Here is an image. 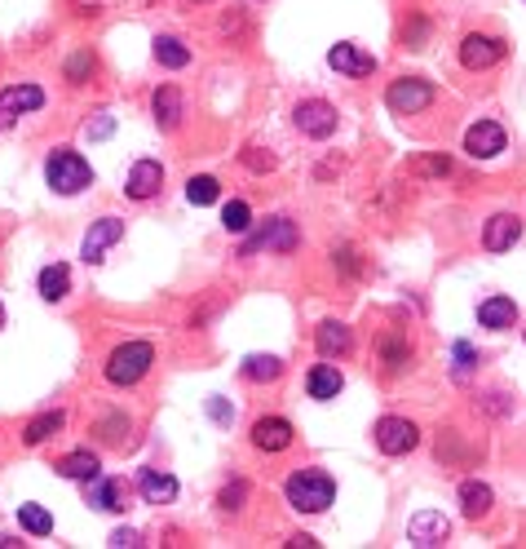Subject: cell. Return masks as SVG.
Here are the masks:
<instances>
[{
	"label": "cell",
	"instance_id": "1",
	"mask_svg": "<svg viewBox=\"0 0 526 549\" xmlns=\"http://www.w3.org/2000/svg\"><path fill=\"white\" fill-rule=\"evenodd\" d=\"M283 492H288V505L301 510V514H323L332 501H336V483L323 470H296Z\"/></svg>",
	"mask_w": 526,
	"mask_h": 549
},
{
	"label": "cell",
	"instance_id": "2",
	"mask_svg": "<svg viewBox=\"0 0 526 549\" xmlns=\"http://www.w3.org/2000/svg\"><path fill=\"white\" fill-rule=\"evenodd\" d=\"M45 177H49V186H54L58 195H80L84 186H94V169H89V160H84V155H75V151H66V146H58V151L49 155Z\"/></svg>",
	"mask_w": 526,
	"mask_h": 549
},
{
	"label": "cell",
	"instance_id": "3",
	"mask_svg": "<svg viewBox=\"0 0 526 549\" xmlns=\"http://www.w3.org/2000/svg\"><path fill=\"white\" fill-rule=\"evenodd\" d=\"M151 364H155L151 342H124V345H115L111 359H106V381L111 385H137L151 373Z\"/></svg>",
	"mask_w": 526,
	"mask_h": 549
},
{
	"label": "cell",
	"instance_id": "4",
	"mask_svg": "<svg viewBox=\"0 0 526 549\" xmlns=\"http://www.w3.org/2000/svg\"><path fill=\"white\" fill-rule=\"evenodd\" d=\"M385 103L394 115H421L429 103H433V85L421 80V75H402L390 85V94H385Z\"/></svg>",
	"mask_w": 526,
	"mask_h": 549
},
{
	"label": "cell",
	"instance_id": "5",
	"mask_svg": "<svg viewBox=\"0 0 526 549\" xmlns=\"http://www.w3.org/2000/svg\"><path fill=\"white\" fill-rule=\"evenodd\" d=\"M40 106H45V89L40 85H9V89H0V129H9L18 115L40 111Z\"/></svg>",
	"mask_w": 526,
	"mask_h": 549
},
{
	"label": "cell",
	"instance_id": "6",
	"mask_svg": "<svg viewBox=\"0 0 526 549\" xmlns=\"http://www.w3.org/2000/svg\"><path fill=\"white\" fill-rule=\"evenodd\" d=\"M416 444H421V430H416L412 421H402V416L376 421V447H381L385 456H402V452H412Z\"/></svg>",
	"mask_w": 526,
	"mask_h": 549
},
{
	"label": "cell",
	"instance_id": "7",
	"mask_svg": "<svg viewBox=\"0 0 526 549\" xmlns=\"http://www.w3.org/2000/svg\"><path fill=\"white\" fill-rule=\"evenodd\" d=\"M293 120H296V129H301L305 137H332V134H336V106L323 103V98L296 103Z\"/></svg>",
	"mask_w": 526,
	"mask_h": 549
},
{
	"label": "cell",
	"instance_id": "8",
	"mask_svg": "<svg viewBox=\"0 0 526 549\" xmlns=\"http://www.w3.org/2000/svg\"><path fill=\"white\" fill-rule=\"evenodd\" d=\"M504 58V40H495V35H464L461 40V63L469 71H487V67H495Z\"/></svg>",
	"mask_w": 526,
	"mask_h": 549
},
{
	"label": "cell",
	"instance_id": "9",
	"mask_svg": "<svg viewBox=\"0 0 526 549\" xmlns=\"http://www.w3.org/2000/svg\"><path fill=\"white\" fill-rule=\"evenodd\" d=\"M257 248H274V253H293L296 248V226L288 217H274V222H265L262 231L253 235V240L243 244V257H253Z\"/></svg>",
	"mask_w": 526,
	"mask_h": 549
},
{
	"label": "cell",
	"instance_id": "10",
	"mask_svg": "<svg viewBox=\"0 0 526 549\" xmlns=\"http://www.w3.org/2000/svg\"><path fill=\"white\" fill-rule=\"evenodd\" d=\"M94 510H106V514H124L129 510V483L124 479H94L89 483V496H84Z\"/></svg>",
	"mask_w": 526,
	"mask_h": 549
},
{
	"label": "cell",
	"instance_id": "11",
	"mask_svg": "<svg viewBox=\"0 0 526 549\" xmlns=\"http://www.w3.org/2000/svg\"><path fill=\"white\" fill-rule=\"evenodd\" d=\"M120 235H124V222H120V217H102V222H94V226H89V235H84V248H80V257H84L89 266H98L102 257H106V248L120 240Z\"/></svg>",
	"mask_w": 526,
	"mask_h": 549
},
{
	"label": "cell",
	"instance_id": "12",
	"mask_svg": "<svg viewBox=\"0 0 526 549\" xmlns=\"http://www.w3.org/2000/svg\"><path fill=\"white\" fill-rule=\"evenodd\" d=\"M464 151H469L473 160H495V155L504 151V129H500L495 120H478V125L464 134Z\"/></svg>",
	"mask_w": 526,
	"mask_h": 549
},
{
	"label": "cell",
	"instance_id": "13",
	"mask_svg": "<svg viewBox=\"0 0 526 549\" xmlns=\"http://www.w3.org/2000/svg\"><path fill=\"white\" fill-rule=\"evenodd\" d=\"M293 421H283V416H262L257 425H253V447L257 452H283V447H293Z\"/></svg>",
	"mask_w": 526,
	"mask_h": 549
},
{
	"label": "cell",
	"instance_id": "14",
	"mask_svg": "<svg viewBox=\"0 0 526 549\" xmlns=\"http://www.w3.org/2000/svg\"><path fill=\"white\" fill-rule=\"evenodd\" d=\"M522 235V217L518 213H495L491 222H487V231H482V244H487V253H504V248H513Z\"/></svg>",
	"mask_w": 526,
	"mask_h": 549
},
{
	"label": "cell",
	"instance_id": "15",
	"mask_svg": "<svg viewBox=\"0 0 526 549\" xmlns=\"http://www.w3.org/2000/svg\"><path fill=\"white\" fill-rule=\"evenodd\" d=\"M328 63H332V71H341V75H350V80H359V75H372V71H376V58L362 54V49H354V45H332Z\"/></svg>",
	"mask_w": 526,
	"mask_h": 549
},
{
	"label": "cell",
	"instance_id": "16",
	"mask_svg": "<svg viewBox=\"0 0 526 549\" xmlns=\"http://www.w3.org/2000/svg\"><path fill=\"white\" fill-rule=\"evenodd\" d=\"M160 182H164L160 160H137L129 173V182H124V191H129V200H151V195L160 191Z\"/></svg>",
	"mask_w": 526,
	"mask_h": 549
},
{
	"label": "cell",
	"instance_id": "17",
	"mask_svg": "<svg viewBox=\"0 0 526 549\" xmlns=\"http://www.w3.org/2000/svg\"><path fill=\"white\" fill-rule=\"evenodd\" d=\"M345 390V377H341V368L336 364H319V368H310V377H305V394L310 399H319V404H328Z\"/></svg>",
	"mask_w": 526,
	"mask_h": 549
},
{
	"label": "cell",
	"instance_id": "18",
	"mask_svg": "<svg viewBox=\"0 0 526 549\" xmlns=\"http://www.w3.org/2000/svg\"><path fill=\"white\" fill-rule=\"evenodd\" d=\"M63 479H71V483H94L102 474V461H98V452H71V456H63L58 465H54Z\"/></svg>",
	"mask_w": 526,
	"mask_h": 549
},
{
	"label": "cell",
	"instance_id": "19",
	"mask_svg": "<svg viewBox=\"0 0 526 549\" xmlns=\"http://www.w3.org/2000/svg\"><path fill=\"white\" fill-rule=\"evenodd\" d=\"M137 492H142V501H146V505H168V501L177 496V479L164 474V470H142Z\"/></svg>",
	"mask_w": 526,
	"mask_h": 549
},
{
	"label": "cell",
	"instance_id": "20",
	"mask_svg": "<svg viewBox=\"0 0 526 549\" xmlns=\"http://www.w3.org/2000/svg\"><path fill=\"white\" fill-rule=\"evenodd\" d=\"M314 345H319V354H323V359H341V354H350L354 337H350V328H345V324L328 319V324H319V333H314Z\"/></svg>",
	"mask_w": 526,
	"mask_h": 549
},
{
	"label": "cell",
	"instance_id": "21",
	"mask_svg": "<svg viewBox=\"0 0 526 549\" xmlns=\"http://www.w3.org/2000/svg\"><path fill=\"white\" fill-rule=\"evenodd\" d=\"M407 536H412L416 545H442V541H447V518L433 514V510H421V514L407 523Z\"/></svg>",
	"mask_w": 526,
	"mask_h": 549
},
{
	"label": "cell",
	"instance_id": "22",
	"mask_svg": "<svg viewBox=\"0 0 526 549\" xmlns=\"http://www.w3.org/2000/svg\"><path fill=\"white\" fill-rule=\"evenodd\" d=\"M513 319H518V306H513V297H487L482 306H478V324L482 328H513Z\"/></svg>",
	"mask_w": 526,
	"mask_h": 549
},
{
	"label": "cell",
	"instance_id": "23",
	"mask_svg": "<svg viewBox=\"0 0 526 549\" xmlns=\"http://www.w3.org/2000/svg\"><path fill=\"white\" fill-rule=\"evenodd\" d=\"M491 487L487 483H478V479H464L461 483V510L464 518H482V514H491Z\"/></svg>",
	"mask_w": 526,
	"mask_h": 549
},
{
	"label": "cell",
	"instance_id": "24",
	"mask_svg": "<svg viewBox=\"0 0 526 549\" xmlns=\"http://www.w3.org/2000/svg\"><path fill=\"white\" fill-rule=\"evenodd\" d=\"M151 111H155L160 129H177V125H182V94H177L173 85L155 89V103H151Z\"/></svg>",
	"mask_w": 526,
	"mask_h": 549
},
{
	"label": "cell",
	"instance_id": "25",
	"mask_svg": "<svg viewBox=\"0 0 526 549\" xmlns=\"http://www.w3.org/2000/svg\"><path fill=\"white\" fill-rule=\"evenodd\" d=\"M66 293H71V271H66L63 262L45 266V271H40V297H45V302H63Z\"/></svg>",
	"mask_w": 526,
	"mask_h": 549
},
{
	"label": "cell",
	"instance_id": "26",
	"mask_svg": "<svg viewBox=\"0 0 526 549\" xmlns=\"http://www.w3.org/2000/svg\"><path fill=\"white\" fill-rule=\"evenodd\" d=\"M155 63L168 71H182L191 63V49H186L177 35H155Z\"/></svg>",
	"mask_w": 526,
	"mask_h": 549
},
{
	"label": "cell",
	"instance_id": "27",
	"mask_svg": "<svg viewBox=\"0 0 526 549\" xmlns=\"http://www.w3.org/2000/svg\"><path fill=\"white\" fill-rule=\"evenodd\" d=\"M63 425H66V416H63V412H40V416H35L32 425H27V434H23V444H27V447L49 444V439H54V434L63 430Z\"/></svg>",
	"mask_w": 526,
	"mask_h": 549
},
{
	"label": "cell",
	"instance_id": "28",
	"mask_svg": "<svg viewBox=\"0 0 526 549\" xmlns=\"http://www.w3.org/2000/svg\"><path fill=\"white\" fill-rule=\"evenodd\" d=\"M18 523H23V532H32V536H49L54 532V514L45 510V505H18Z\"/></svg>",
	"mask_w": 526,
	"mask_h": 549
},
{
	"label": "cell",
	"instance_id": "29",
	"mask_svg": "<svg viewBox=\"0 0 526 549\" xmlns=\"http://www.w3.org/2000/svg\"><path fill=\"white\" fill-rule=\"evenodd\" d=\"M279 373H283V364L274 354H248L243 359V377L248 381H274Z\"/></svg>",
	"mask_w": 526,
	"mask_h": 549
},
{
	"label": "cell",
	"instance_id": "30",
	"mask_svg": "<svg viewBox=\"0 0 526 549\" xmlns=\"http://www.w3.org/2000/svg\"><path fill=\"white\" fill-rule=\"evenodd\" d=\"M217 195H222V186H217V177H208V173H203V177H191V182H186V200H191L195 208L217 205Z\"/></svg>",
	"mask_w": 526,
	"mask_h": 549
},
{
	"label": "cell",
	"instance_id": "31",
	"mask_svg": "<svg viewBox=\"0 0 526 549\" xmlns=\"http://www.w3.org/2000/svg\"><path fill=\"white\" fill-rule=\"evenodd\" d=\"M222 226H226L231 235H243V231L253 226V208L243 205V200H231V205L222 208Z\"/></svg>",
	"mask_w": 526,
	"mask_h": 549
},
{
	"label": "cell",
	"instance_id": "32",
	"mask_svg": "<svg viewBox=\"0 0 526 549\" xmlns=\"http://www.w3.org/2000/svg\"><path fill=\"white\" fill-rule=\"evenodd\" d=\"M381 359H385V368H390V373H398V368L412 359V345L394 342V337H385V342H381Z\"/></svg>",
	"mask_w": 526,
	"mask_h": 549
},
{
	"label": "cell",
	"instance_id": "33",
	"mask_svg": "<svg viewBox=\"0 0 526 549\" xmlns=\"http://www.w3.org/2000/svg\"><path fill=\"white\" fill-rule=\"evenodd\" d=\"M94 67H98V63H94V54H89V49H80V54L66 63V80H71V85H84V80L94 75Z\"/></svg>",
	"mask_w": 526,
	"mask_h": 549
},
{
	"label": "cell",
	"instance_id": "34",
	"mask_svg": "<svg viewBox=\"0 0 526 549\" xmlns=\"http://www.w3.org/2000/svg\"><path fill=\"white\" fill-rule=\"evenodd\" d=\"M452 364H456V377H469V373L478 368V350L469 342H456L452 345Z\"/></svg>",
	"mask_w": 526,
	"mask_h": 549
},
{
	"label": "cell",
	"instance_id": "35",
	"mask_svg": "<svg viewBox=\"0 0 526 549\" xmlns=\"http://www.w3.org/2000/svg\"><path fill=\"white\" fill-rule=\"evenodd\" d=\"M243 165H248L253 173H270L274 169V155H262L257 146H248V151H243Z\"/></svg>",
	"mask_w": 526,
	"mask_h": 549
},
{
	"label": "cell",
	"instance_id": "36",
	"mask_svg": "<svg viewBox=\"0 0 526 549\" xmlns=\"http://www.w3.org/2000/svg\"><path fill=\"white\" fill-rule=\"evenodd\" d=\"M243 496H248V483H231V487L222 492V510H239Z\"/></svg>",
	"mask_w": 526,
	"mask_h": 549
},
{
	"label": "cell",
	"instance_id": "37",
	"mask_svg": "<svg viewBox=\"0 0 526 549\" xmlns=\"http://www.w3.org/2000/svg\"><path fill=\"white\" fill-rule=\"evenodd\" d=\"M111 129H115V115H98V120H94V125H89L84 134L98 142V137H111Z\"/></svg>",
	"mask_w": 526,
	"mask_h": 549
},
{
	"label": "cell",
	"instance_id": "38",
	"mask_svg": "<svg viewBox=\"0 0 526 549\" xmlns=\"http://www.w3.org/2000/svg\"><path fill=\"white\" fill-rule=\"evenodd\" d=\"M111 545H115V549H133V545H142V536L129 532V527H120V532H111Z\"/></svg>",
	"mask_w": 526,
	"mask_h": 549
},
{
	"label": "cell",
	"instance_id": "39",
	"mask_svg": "<svg viewBox=\"0 0 526 549\" xmlns=\"http://www.w3.org/2000/svg\"><path fill=\"white\" fill-rule=\"evenodd\" d=\"M416 169L421 173H442V177H447V173H452V160H447V155H442V160H421Z\"/></svg>",
	"mask_w": 526,
	"mask_h": 549
},
{
	"label": "cell",
	"instance_id": "40",
	"mask_svg": "<svg viewBox=\"0 0 526 549\" xmlns=\"http://www.w3.org/2000/svg\"><path fill=\"white\" fill-rule=\"evenodd\" d=\"M208 412H213V421H222V425H226V421H231V416H234V412L226 408L222 399H208Z\"/></svg>",
	"mask_w": 526,
	"mask_h": 549
},
{
	"label": "cell",
	"instance_id": "41",
	"mask_svg": "<svg viewBox=\"0 0 526 549\" xmlns=\"http://www.w3.org/2000/svg\"><path fill=\"white\" fill-rule=\"evenodd\" d=\"M0 328H5V306H0Z\"/></svg>",
	"mask_w": 526,
	"mask_h": 549
}]
</instances>
